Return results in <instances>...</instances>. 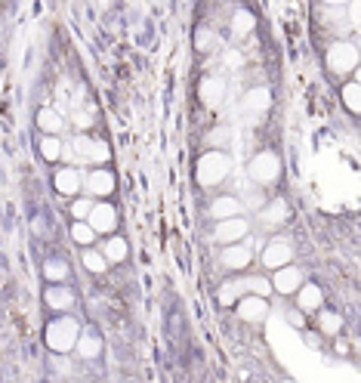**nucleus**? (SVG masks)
Segmentation results:
<instances>
[{
    "instance_id": "1",
    "label": "nucleus",
    "mask_w": 361,
    "mask_h": 383,
    "mask_svg": "<svg viewBox=\"0 0 361 383\" xmlns=\"http://www.w3.org/2000/svg\"><path fill=\"white\" fill-rule=\"evenodd\" d=\"M78 334H80V322L74 319L71 312H59L53 322H46V328H43V343H46V347H50L53 352H59V356H68V352H74Z\"/></svg>"
},
{
    "instance_id": "2",
    "label": "nucleus",
    "mask_w": 361,
    "mask_h": 383,
    "mask_svg": "<svg viewBox=\"0 0 361 383\" xmlns=\"http://www.w3.org/2000/svg\"><path fill=\"white\" fill-rule=\"evenodd\" d=\"M229 173H231V158L226 152H216V148L204 152L198 167H194V176H198V183L204 185V189H213V185L226 183Z\"/></svg>"
},
{
    "instance_id": "3",
    "label": "nucleus",
    "mask_w": 361,
    "mask_h": 383,
    "mask_svg": "<svg viewBox=\"0 0 361 383\" xmlns=\"http://www.w3.org/2000/svg\"><path fill=\"white\" fill-rule=\"evenodd\" d=\"M324 62H328V71L333 78H349L358 68V46L352 41H337L328 50V59Z\"/></svg>"
},
{
    "instance_id": "4",
    "label": "nucleus",
    "mask_w": 361,
    "mask_h": 383,
    "mask_svg": "<svg viewBox=\"0 0 361 383\" xmlns=\"http://www.w3.org/2000/svg\"><path fill=\"white\" fill-rule=\"evenodd\" d=\"M247 173L256 185L266 189V185L278 183V176H281V158H278L275 152H256L253 161L247 164Z\"/></svg>"
},
{
    "instance_id": "5",
    "label": "nucleus",
    "mask_w": 361,
    "mask_h": 383,
    "mask_svg": "<svg viewBox=\"0 0 361 383\" xmlns=\"http://www.w3.org/2000/svg\"><path fill=\"white\" fill-rule=\"evenodd\" d=\"M235 312H238V319L241 322H250V325H259V322H266V315H268V297H256V294H241L235 303Z\"/></svg>"
},
{
    "instance_id": "6",
    "label": "nucleus",
    "mask_w": 361,
    "mask_h": 383,
    "mask_svg": "<svg viewBox=\"0 0 361 383\" xmlns=\"http://www.w3.org/2000/svg\"><path fill=\"white\" fill-rule=\"evenodd\" d=\"M83 189H87V195L93 201L108 198V195L117 189V180H115V173L111 170H105V167H90V173L83 176Z\"/></svg>"
},
{
    "instance_id": "7",
    "label": "nucleus",
    "mask_w": 361,
    "mask_h": 383,
    "mask_svg": "<svg viewBox=\"0 0 361 383\" xmlns=\"http://www.w3.org/2000/svg\"><path fill=\"white\" fill-rule=\"evenodd\" d=\"M216 241L219 245H235V241H244L250 235V220L244 213H238V217H226V220H216Z\"/></svg>"
},
{
    "instance_id": "8",
    "label": "nucleus",
    "mask_w": 361,
    "mask_h": 383,
    "mask_svg": "<svg viewBox=\"0 0 361 383\" xmlns=\"http://www.w3.org/2000/svg\"><path fill=\"white\" fill-rule=\"evenodd\" d=\"M87 223L96 229V235H108L117 229V208L108 201H93V208L87 213Z\"/></svg>"
},
{
    "instance_id": "9",
    "label": "nucleus",
    "mask_w": 361,
    "mask_h": 383,
    "mask_svg": "<svg viewBox=\"0 0 361 383\" xmlns=\"http://www.w3.org/2000/svg\"><path fill=\"white\" fill-rule=\"evenodd\" d=\"M266 269H281L287 263H293V245L287 238H272V241H266V247H263V260H259Z\"/></svg>"
},
{
    "instance_id": "10",
    "label": "nucleus",
    "mask_w": 361,
    "mask_h": 383,
    "mask_svg": "<svg viewBox=\"0 0 361 383\" xmlns=\"http://www.w3.org/2000/svg\"><path fill=\"white\" fill-rule=\"evenodd\" d=\"M268 282H272V291H275V294L291 297V294H296V287L305 282V275H303V269H300V266L287 263V266H281V269H275Z\"/></svg>"
},
{
    "instance_id": "11",
    "label": "nucleus",
    "mask_w": 361,
    "mask_h": 383,
    "mask_svg": "<svg viewBox=\"0 0 361 383\" xmlns=\"http://www.w3.org/2000/svg\"><path fill=\"white\" fill-rule=\"evenodd\" d=\"M74 152L80 155V161H87V164H93V167H102L108 161V145L102 143V139H96V136H78L74 139Z\"/></svg>"
},
{
    "instance_id": "12",
    "label": "nucleus",
    "mask_w": 361,
    "mask_h": 383,
    "mask_svg": "<svg viewBox=\"0 0 361 383\" xmlns=\"http://www.w3.org/2000/svg\"><path fill=\"white\" fill-rule=\"evenodd\" d=\"M287 220H291V208H287L284 198H275V201H268V204L259 208V226L268 229V232L281 229Z\"/></svg>"
},
{
    "instance_id": "13",
    "label": "nucleus",
    "mask_w": 361,
    "mask_h": 383,
    "mask_svg": "<svg viewBox=\"0 0 361 383\" xmlns=\"http://www.w3.org/2000/svg\"><path fill=\"white\" fill-rule=\"evenodd\" d=\"M219 260L229 272H244V269L253 263V250H250V245H244V241H235V245H226Z\"/></svg>"
},
{
    "instance_id": "14",
    "label": "nucleus",
    "mask_w": 361,
    "mask_h": 383,
    "mask_svg": "<svg viewBox=\"0 0 361 383\" xmlns=\"http://www.w3.org/2000/svg\"><path fill=\"white\" fill-rule=\"evenodd\" d=\"M53 185L59 195H65V198H74V195H80V189H83V176L78 167H59L53 176Z\"/></svg>"
},
{
    "instance_id": "15",
    "label": "nucleus",
    "mask_w": 361,
    "mask_h": 383,
    "mask_svg": "<svg viewBox=\"0 0 361 383\" xmlns=\"http://www.w3.org/2000/svg\"><path fill=\"white\" fill-rule=\"evenodd\" d=\"M198 99L204 102L207 108H216L222 99H226V81L216 78V74H207L198 87Z\"/></svg>"
},
{
    "instance_id": "16",
    "label": "nucleus",
    "mask_w": 361,
    "mask_h": 383,
    "mask_svg": "<svg viewBox=\"0 0 361 383\" xmlns=\"http://www.w3.org/2000/svg\"><path fill=\"white\" fill-rule=\"evenodd\" d=\"M43 303L56 312H68V310H74V294H71V287H65L62 282H53L43 294Z\"/></svg>"
},
{
    "instance_id": "17",
    "label": "nucleus",
    "mask_w": 361,
    "mask_h": 383,
    "mask_svg": "<svg viewBox=\"0 0 361 383\" xmlns=\"http://www.w3.org/2000/svg\"><path fill=\"white\" fill-rule=\"evenodd\" d=\"M321 303H324V291L315 282H303L300 287H296V306H300L305 315H312L315 310H321Z\"/></svg>"
},
{
    "instance_id": "18",
    "label": "nucleus",
    "mask_w": 361,
    "mask_h": 383,
    "mask_svg": "<svg viewBox=\"0 0 361 383\" xmlns=\"http://www.w3.org/2000/svg\"><path fill=\"white\" fill-rule=\"evenodd\" d=\"M74 349L80 352V359H99L102 356V337L96 331H83L80 328V334H78V343H74Z\"/></svg>"
},
{
    "instance_id": "19",
    "label": "nucleus",
    "mask_w": 361,
    "mask_h": 383,
    "mask_svg": "<svg viewBox=\"0 0 361 383\" xmlns=\"http://www.w3.org/2000/svg\"><path fill=\"white\" fill-rule=\"evenodd\" d=\"M244 210V204H241L235 195H216L213 198V204H210V213L216 220H226V217H238V213Z\"/></svg>"
},
{
    "instance_id": "20",
    "label": "nucleus",
    "mask_w": 361,
    "mask_h": 383,
    "mask_svg": "<svg viewBox=\"0 0 361 383\" xmlns=\"http://www.w3.org/2000/svg\"><path fill=\"white\" fill-rule=\"evenodd\" d=\"M102 257L108 260V266H115V263H124V260L130 257V245H127V238H120V235H111L105 245H102Z\"/></svg>"
},
{
    "instance_id": "21",
    "label": "nucleus",
    "mask_w": 361,
    "mask_h": 383,
    "mask_svg": "<svg viewBox=\"0 0 361 383\" xmlns=\"http://www.w3.org/2000/svg\"><path fill=\"white\" fill-rule=\"evenodd\" d=\"M241 106H244V111H266L272 106V93H268V87H253L241 96Z\"/></svg>"
},
{
    "instance_id": "22",
    "label": "nucleus",
    "mask_w": 361,
    "mask_h": 383,
    "mask_svg": "<svg viewBox=\"0 0 361 383\" xmlns=\"http://www.w3.org/2000/svg\"><path fill=\"white\" fill-rule=\"evenodd\" d=\"M37 127L43 130V133H62L65 127V118L59 108H41L37 111Z\"/></svg>"
},
{
    "instance_id": "23",
    "label": "nucleus",
    "mask_w": 361,
    "mask_h": 383,
    "mask_svg": "<svg viewBox=\"0 0 361 383\" xmlns=\"http://www.w3.org/2000/svg\"><path fill=\"white\" fill-rule=\"evenodd\" d=\"M80 260H83V269L87 272H93V275H102V272H108V260L102 257V250H96V247H83V254H80Z\"/></svg>"
},
{
    "instance_id": "24",
    "label": "nucleus",
    "mask_w": 361,
    "mask_h": 383,
    "mask_svg": "<svg viewBox=\"0 0 361 383\" xmlns=\"http://www.w3.org/2000/svg\"><path fill=\"white\" fill-rule=\"evenodd\" d=\"M253 28H256V16L250 13V9H238V13L231 16V34L235 37H247Z\"/></svg>"
},
{
    "instance_id": "25",
    "label": "nucleus",
    "mask_w": 361,
    "mask_h": 383,
    "mask_svg": "<svg viewBox=\"0 0 361 383\" xmlns=\"http://www.w3.org/2000/svg\"><path fill=\"white\" fill-rule=\"evenodd\" d=\"M244 294H256V297H268L272 294V282L266 275H247V278H238Z\"/></svg>"
},
{
    "instance_id": "26",
    "label": "nucleus",
    "mask_w": 361,
    "mask_h": 383,
    "mask_svg": "<svg viewBox=\"0 0 361 383\" xmlns=\"http://www.w3.org/2000/svg\"><path fill=\"white\" fill-rule=\"evenodd\" d=\"M65 152V145H62V139L56 136V133H43L41 136V155H43V161H59Z\"/></svg>"
},
{
    "instance_id": "27",
    "label": "nucleus",
    "mask_w": 361,
    "mask_h": 383,
    "mask_svg": "<svg viewBox=\"0 0 361 383\" xmlns=\"http://www.w3.org/2000/svg\"><path fill=\"white\" fill-rule=\"evenodd\" d=\"M71 238L78 241L80 247H90V245H96V238H99V235H96V229H93L87 220H74V226H71Z\"/></svg>"
},
{
    "instance_id": "28",
    "label": "nucleus",
    "mask_w": 361,
    "mask_h": 383,
    "mask_svg": "<svg viewBox=\"0 0 361 383\" xmlns=\"http://www.w3.org/2000/svg\"><path fill=\"white\" fill-rule=\"evenodd\" d=\"M318 328H321V334H328V337H337V334L342 331V319H340V312L318 310Z\"/></svg>"
},
{
    "instance_id": "29",
    "label": "nucleus",
    "mask_w": 361,
    "mask_h": 383,
    "mask_svg": "<svg viewBox=\"0 0 361 383\" xmlns=\"http://www.w3.org/2000/svg\"><path fill=\"white\" fill-rule=\"evenodd\" d=\"M43 278L46 282H65L68 278V263H65L62 257H53L43 263Z\"/></svg>"
},
{
    "instance_id": "30",
    "label": "nucleus",
    "mask_w": 361,
    "mask_h": 383,
    "mask_svg": "<svg viewBox=\"0 0 361 383\" xmlns=\"http://www.w3.org/2000/svg\"><path fill=\"white\" fill-rule=\"evenodd\" d=\"M340 96H342V106H346L352 115H358V108H361V87L355 81H349L346 87L340 90Z\"/></svg>"
},
{
    "instance_id": "31",
    "label": "nucleus",
    "mask_w": 361,
    "mask_h": 383,
    "mask_svg": "<svg viewBox=\"0 0 361 383\" xmlns=\"http://www.w3.org/2000/svg\"><path fill=\"white\" fill-rule=\"evenodd\" d=\"M194 50L198 53H213L216 50V34H213L207 25H201L198 31H194Z\"/></svg>"
},
{
    "instance_id": "32",
    "label": "nucleus",
    "mask_w": 361,
    "mask_h": 383,
    "mask_svg": "<svg viewBox=\"0 0 361 383\" xmlns=\"http://www.w3.org/2000/svg\"><path fill=\"white\" fill-rule=\"evenodd\" d=\"M241 294H244V287H241L238 278H231V282H226V285L219 287V303H222V306H231Z\"/></svg>"
},
{
    "instance_id": "33",
    "label": "nucleus",
    "mask_w": 361,
    "mask_h": 383,
    "mask_svg": "<svg viewBox=\"0 0 361 383\" xmlns=\"http://www.w3.org/2000/svg\"><path fill=\"white\" fill-rule=\"evenodd\" d=\"M90 208H93V198L87 195V198H80V195H74V201H71V217L74 220H87V213H90Z\"/></svg>"
},
{
    "instance_id": "34",
    "label": "nucleus",
    "mask_w": 361,
    "mask_h": 383,
    "mask_svg": "<svg viewBox=\"0 0 361 383\" xmlns=\"http://www.w3.org/2000/svg\"><path fill=\"white\" fill-rule=\"evenodd\" d=\"M74 124H78V127H83V130H87V127H93V121H96V108H93V106H83V108H74Z\"/></svg>"
},
{
    "instance_id": "35",
    "label": "nucleus",
    "mask_w": 361,
    "mask_h": 383,
    "mask_svg": "<svg viewBox=\"0 0 361 383\" xmlns=\"http://www.w3.org/2000/svg\"><path fill=\"white\" fill-rule=\"evenodd\" d=\"M284 319H287V322H291V325H293V328H300V331L305 328V312L300 310V306H296V310H287V312H284Z\"/></svg>"
},
{
    "instance_id": "36",
    "label": "nucleus",
    "mask_w": 361,
    "mask_h": 383,
    "mask_svg": "<svg viewBox=\"0 0 361 383\" xmlns=\"http://www.w3.org/2000/svg\"><path fill=\"white\" fill-rule=\"evenodd\" d=\"M241 62H244V59H241V56H238L235 50H229V53H226V65H229V68H238Z\"/></svg>"
},
{
    "instance_id": "37",
    "label": "nucleus",
    "mask_w": 361,
    "mask_h": 383,
    "mask_svg": "<svg viewBox=\"0 0 361 383\" xmlns=\"http://www.w3.org/2000/svg\"><path fill=\"white\" fill-rule=\"evenodd\" d=\"M321 4H328V6H346L349 0H321Z\"/></svg>"
},
{
    "instance_id": "38",
    "label": "nucleus",
    "mask_w": 361,
    "mask_h": 383,
    "mask_svg": "<svg viewBox=\"0 0 361 383\" xmlns=\"http://www.w3.org/2000/svg\"><path fill=\"white\" fill-rule=\"evenodd\" d=\"M305 343H309V347H321V340L312 337V334H305Z\"/></svg>"
}]
</instances>
